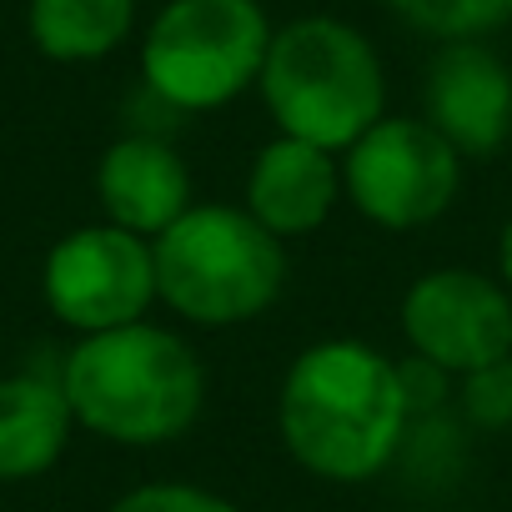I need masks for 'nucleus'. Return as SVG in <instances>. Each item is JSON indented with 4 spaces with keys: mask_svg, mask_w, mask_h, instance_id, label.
I'll return each instance as SVG.
<instances>
[{
    "mask_svg": "<svg viewBox=\"0 0 512 512\" xmlns=\"http://www.w3.org/2000/svg\"><path fill=\"white\" fill-rule=\"evenodd\" d=\"M462 186V156L422 116H382L342 151V196L382 226L417 231L437 221Z\"/></svg>",
    "mask_w": 512,
    "mask_h": 512,
    "instance_id": "423d86ee",
    "label": "nucleus"
},
{
    "mask_svg": "<svg viewBox=\"0 0 512 512\" xmlns=\"http://www.w3.org/2000/svg\"><path fill=\"white\" fill-rule=\"evenodd\" d=\"M71 402L56 372L0 377V482H31L51 472L71 442Z\"/></svg>",
    "mask_w": 512,
    "mask_h": 512,
    "instance_id": "f8f14e48",
    "label": "nucleus"
},
{
    "mask_svg": "<svg viewBox=\"0 0 512 512\" xmlns=\"http://www.w3.org/2000/svg\"><path fill=\"white\" fill-rule=\"evenodd\" d=\"M61 387L71 417L121 447L176 442L191 432L206 402V372L196 352L156 322L81 337L61 357Z\"/></svg>",
    "mask_w": 512,
    "mask_h": 512,
    "instance_id": "f03ea898",
    "label": "nucleus"
},
{
    "mask_svg": "<svg viewBox=\"0 0 512 512\" xmlns=\"http://www.w3.org/2000/svg\"><path fill=\"white\" fill-rule=\"evenodd\" d=\"M467 417L482 422V427L512 422V362L467 377Z\"/></svg>",
    "mask_w": 512,
    "mask_h": 512,
    "instance_id": "f3484780",
    "label": "nucleus"
},
{
    "mask_svg": "<svg viewBox=\"0 0 512 512\" xmlns=\"http://www.w3.org/2000/svg\"><path fill=\"white\" fill-rule=\"evenodd\" d=\"M397 382H402V402H407V417H427V412H442L447 407V392H452V372H442L437 362L427 357H407L397 362Z\"/></svg>",
    "mask_w": 512,
    "mask_h": 512,
    "instance_id": "dca6fc26",
    "label": "nucleus"
},
{
    "mask_svg": "<svg viewBox=\"0 0 512 512\" xmlns=\"http://www.w3.org/2000/svg\"><path fill=\"white\" fill-rule=\"evenodd\" d=\"M407 402L397 362L357 337H332L307 347L277 397V427L297 467L322 482L377 477L407 437Z\"/></svg>",
    "mask_w": 512,
    "mask_h": 512,
    "instance_id": "f257e3e1",
    "label": "nucleus"
},
{
    "mask_svg": "<svg viewBox=\"0 0 512 512\" xmlns=\"http://www.w3.org/2000/svg\"><path fill=\"white\" fill-rule=\"evenodd\" d=\"M422 121L467 161H487L512 136V66L482 41H442L422 76Z\"/></svg>",
    "mask_w": 512,
    "mask_h": 512,
    "instance_id": "1a4fd4ad",
    "label": "nucleus"
},
{
    "mask_svg": "<svg viewBox=\"0 0 512 512\" xmlns=\"http://www.w3.org/2000/svg\"><path fill=\"white\" fill-rule=\"evenodd\" d=\"M402 337L452 377L502 367L512 362V292L467 267L427 272L402 297Z\"/></svg>",
    "mask_w": 512,
    "mask_h": 512,
    "instance_id": "6e6552de",
    "label": "nucleus"
},
{
    "mask_svg": "<svg viewBox=\"0 0 512 512\" xmlns=\"http://www.w3.org/2000/svg\"><path fill=\"white\" fill-rule=\"evenodd\" d=\"M267 51L262 0H166L141 41V76L171 111H216L262 81Z\"/></svg>",
    "mask_w": 512,
    "mask_h": 512,
    "instance_id": "39448f33",
    "label": "nucleus"
},
{
    "mask_svg": "<svg viewBox=\"0 0 512 512\" xmlns=\"http://www.w3.org/2000/svg\"><path fill=\"white\" fill-rule=\"evenodd\" d=\"M41 292H46V307L56 312V322L76 327L81 337L146 322V312L156 302L151 241L136 231H121L111 221L81 226L51 246Z\"/></svg>",
    "mask_w": 512,
    "mask_h": 512,
    "instance_id": "0eeeda50",
    "label": "nucleus"
},
{
    "mask_svg": "<svg viewBox=\"0 0 512 512\" xmlns=\"http://www.w3.org/2000/svg\"><path fill=\"white\" fill-rule=\"evenodd\" d=\"M26 26L46 61L81 66L111 56L131 36L136 0H31Z\"/></svg>",
    "mask_w": 512,
    "mask_h": 512,
    "instance_id": "ddd939ff",
    "label": "nucleus"
},
{
    "mask_svg": "<svg viewBox=\"0 0 512 512\" xmlns=\"http://www.w3.org/2000/svg\"><path fill=\"white\" fill-rule=\"evenodd\" d=\"M96 196L111 226L136 231L146 241H156L176 216H186L191 201V166L181 161V151L161 136H121L106 146L101 166H96Z\"/></svg>",
    "mask_w": 512,
    "mask_h": 512,
    "instance_id": "9d476101",
    "label": "nucleus"
},
{
    "mask_svg": "<svg viewBox=\"0 0 512 512\" xmlns=\"http://www.w3.org/2000/svg\"><path fill=\"white\" fill-rule=\"evenodd\" d=\"M156 302H166L191 327H241L256 322L287 282L282 241L246 206L201 201L176 216L156 241Z\"/></svg>",
    "mask_w": 512,
    "mask_h": 512,
    "instance_id": "20e7f679",
    "label": "nucleus"
},
{
    "mask_svg": "<svg viewBox=\"0 0 512 512\" xmlns=\"http://www.w3.org/2000/svg\"><path fill=\"white\" fill-rule=\"evenodd\" d=\"M497 277H502V287L512 292V216H507V226H502V236H497Z\"/></svg>",
    "mask_w": 512,
    "mask_h": 512,
    "instance_id": "a211bd4d",
    "label": "nucleus"
},
{
    "mask_svg": "<svg viewBox=\"0 0 512 512\" xmlns=\"http://www.w3.org/2000/svg\"><path fill=\"white\" fill-rule=\"evenodd\" d=\"M417 36L442 41H482L512 21V0H382Z\"/></svg>",
    "mask_w": 512,
    "mask_h": 512,
    "instance_id": "4468645a",
    "label": "nucleus"
},
{
    "mask_svg": "<svg viewBox=\"0 0 512 512\" xmlns=\"http://www.w3.org/2000/svg\"><path fill=\"white\" fill-rule=\"evenodd\" d=\"M111 512H236V502H226L211 487H191V482H146L116 497Z\"/></svg>",
    "mask_w": 512,
    "mask_h": 512,
    "instance_id": "2eb2a0df",
    "label": "nucleus"
},
{
    "mask_svg": "<svg viewBox=\"0 0 512 512\" xmlns=\"http://www.w3.org/2000/svg\"><path fill=\"white\" fill-rule=\"evenodd\" d=\"M342 196V161L312 141L277 136L246 171V211L277 241L312 236Z\"/></svg>",
    "mask_w": 512,
    "mask_h": 512,
    "instance_id": "9b49d317",
    "label": "nucleus"
},
{
    "mask_svg": "<svg viewBox=\"0 0 512 512\" xmlns=\"http://www.w3.org/2000/svg\"><path fill=\"white\" fill-rule=\"evenodd\" d=\"M262 91L282 136L347 151L387 116V76L372 41L337 16H297L272 31Z\"/></svg>",
    "mask_w": 512,
    "mask_h": 512,
    "instance_id": "7ed1b4c3",
    "label": "nucleus"
}]
</instances>
